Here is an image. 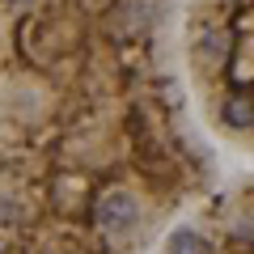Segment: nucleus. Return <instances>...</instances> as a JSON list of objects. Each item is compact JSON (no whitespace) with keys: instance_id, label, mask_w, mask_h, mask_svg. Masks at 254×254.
Returning <instances> with one entry per match:
<instances>
[{"instance_id":"f257e3e1","label":"nucleus","mask_w":254,"mask_h":254,"mask_svg":"<svg viewBox=\"0 0 254 254\" xmlns=\"http://www.w3.org/2000/svg\"><path fill=\"white\" fill-rule=\"evenodd\" d=\"M182 0H0V254H153L216 187Z\"/></svg>"},{"instance_id":"7ed1b4c3","label":"nucleus","mask_w":254,"mask_h":254,"mask_svg":"<svg viewBox=\"0 0 254 254\" xmlns=\"http://www.w3.org/2000/svg\"><path fill=\"white\" fill-rule=\"evenodd\" d=\"M153 254H254V178L212 190L157 242Z\"/></svg>"},{"instance_id":"f03ea898","label":"nucleus","mask_w":254,"mask_h":254,"mask_svg":"<svg viewBox=\"0 0 254 254\" xmlns=\"http://www.w3.org/2000/svg\"><path fill=\"white\" fill-rule=\"evenodd\" d=\"M178 43L199 123L254 153V0H182Z\"/></svg>"}]
</instances>
